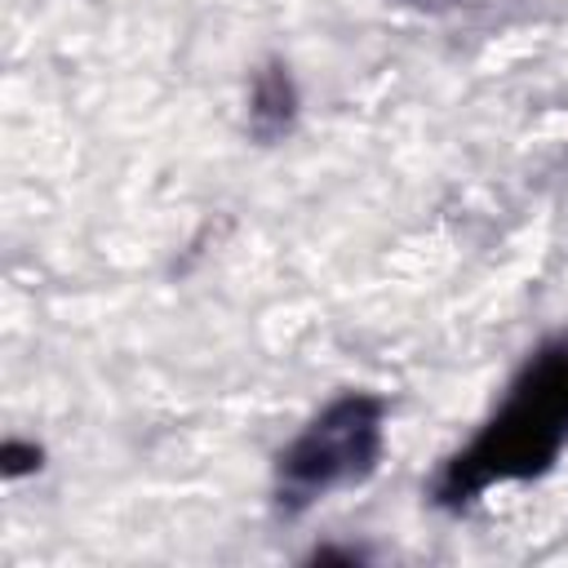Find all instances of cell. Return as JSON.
Segmentation results:
<instances>
[{
	"label": "cell",
	"mask_w": 568,
	"mask_h": 568,
	"mask_svg": "<svg viewBox=\"0 0 568 568\" xmlns=\"http://www.w3.org/2000/svg\"><path fill=\"white\" fill-rule=\"evenodd\" d=\"M386 444V404L377 395L351 390L315 413L275 462V501L284 515L306 510L311 501L364 484L377 470Z\"/></svg>",
	"instance_id": "7a4b0ae2"
},
{
	"label": "cell",
	"mask_w": 568,
	"mask_h": 568,
	"mask_svg": "<svg viewBox=\"0 0 568 568\" xmlns=\"http://www.w3.org/2000/svg\"><path fill=\"white\" fill-rule=\"evenodd\" d=\"M568 444V337L546 342L524 373L510 382L501 408L484 430L444 462L430 484V497L448 510L470 506L493 484L541 475Z\"/></svg>",
	"instance_id": "6da1fadb"
},
{
	"label": "cell",
	"mask_w": 568,
	"mask_h": 568,
	"mask_svg": "<svg viewBox=\"0 0 568 568\" xmlns=\"http://www.w3.org/2000/svg\"><path fill=\"white\" fill-rule=\"evenodd\" d=\"M297 120V89H293V75L288 67L271 62L253 75V89H248V129L262 138V142H275L293 129Z\"/></svg>",
	"instance_id": "3957f363"
}]
</instances>
